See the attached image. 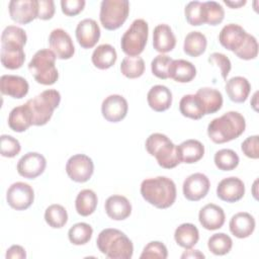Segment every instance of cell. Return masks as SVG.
Listing matches in <instances>:
<instances>
[{"instance_id": "obj_1", "label": "cell", "mask_w": 259, "mask_h": 259, "mask_svg": "<svg viewBox=\"0 0 259 259\" xmlns=\"http://www.w3.org/2000/svg\"><path fill=\"white\" fill-rule=\"evenodd\" d=\"M27 40L26 32L19 26L8 25L1 34V63L4 68L16 70L25 61L23 47Z\"/></svg>"}, {"instance_id": "obj_2", "label": "cell", "mask_w": 259, "mask_h": 259, "mask_svg": "<svg viewBox=\"0 0 259 259\" xmlns=\"http://www.w3.org/2000/svg\"><path fill=\"white\" fill-rule=\"evenodd\" d=\"M143 198L157 208L170 207L176 199V185L174 181L165 176L147 178L141 183Z\"/></svg>"}, {"instance_id": "obj_3", "label": "cell", "mask_w": 259, "mask_h": 259, "mask_svg": "<svg viewBox=\"0 0 259 259\" xmlns=\"http://www.w3.org/2000/svg\"><path fill=\"white\" fill-rule=\"evenodd\" d=\"M245 128V117L238 111H228L208 123L207 136L213 143L224 144L239 138Z\"/></svg>"}, {"instance_id": "obj_4", "label": "cell", "mask_w": 259, "mask_h": 259, "mask_svg": "<svg viewBox=\"0 0 259 259\" xmlns=\"http://www.w3.org/2000/svg\"><path fill=\"white\" fill-rule=\"evenodd\" d=\"M98 250L110 259H130L134 254V245L130 238L117 229L102 230L96 240Z\"/></svg>"}, {"instance_id": "obj_5", "label": "cell", "mask_w": 259, "mask_h": 259, "mask_svg": "<svg viewBox=\"0 0 259 259\" xmlns=\"http://www.w3.org/2000/svg\"><path fill=\"white\" fill-rule=\"evenodd\" d=\"M145 147L162 168L172 169L180 164L177 146L164 134L154 133L150 135L146 140Z\"/></svg>"}, {"instance_id": "obj_6", "label": "cell", "mask_w": 259, "mask_h": 259, "mask_svg": "<svg viewBox=\"0 0 259 259\" xmlns=\"http://www.w3.org/2000/svg\"><path fill=\"white\" fill-rule=\"evenodd\" d=\"M56 59L54 52L49 49H41L33 55L28 63V70L37 83L53 85L57 82L59 73L56 67Z\"/></svg>"}, {"instance_id": "obj_7", "label": "cell", "mask_w": 259, "mask_h": 259, "mask_svg": "<svg viewBox=\"0 0 259 259\" xmlns=\"http://www.w3.org/2000/svg\"><path fill=\"white\" fill-rule=\"evenodd\" d=\"M61 102V94L56 89H48L26 101L33 125H45L52 118L54 110Z\"/></svg>"}, {"instance_id": "obj_8", "label": "cell", "mask_w": 259, "mask_h": 259, "mask_svg": "<svg viewBox=\"0 0 259 259\" xmlns=\"http://www.w3.org/2000/svg\"><path fill=\"white\" fill-rule=\"evenodd\" d=\"M149 35V25L142 18L135 19L130 27L124 31L120 39L122 52L127 57L140 56L147 45Z\"/></svg>"}, {"instance_id": "obj_9", "label": "cell", "mask_w": 259, "mask_h": 259, "mask_svg": "<svg viewBox=\"0 0 259 259\" xmlns=\"http://www.w3.org/2000/svg\"><path fill=\"white\" fill-rule=\"evenodd\" d=\"M128 13L127 0H103L100 4L99 19L105 29L115 30L124 23Z\"/></svg>"}, {"instance_id": "obj_10", "label": "cell", "mask_w": 259, "mask_h": 259, "mask_svg": "<svg viewBox=\"0 0 259 259\" xmlns=\"http://www.w3.org/2000/svg\"><path fill=\"white\" fill-rule=\"evenodd\" d=\"M66 172L71 180L84 183L91 178L94 172L93 161L84 154L73 155L67 161Z\"/></svg>"}, {"instance_id": "obj_11", "label": "cell", "mask_w": 259, "mask_h": 259, "mask_svg": "<svg viewBox=\"0 0 259 259\" xmlns=\"http://www.w3.org/2000/svg\"><path fill=\"white\" fill-rule=\"evenodd\" d=\"M6 200L13 209L24 210L33 203L34 191L29 184L18 181L11 184L7 189Z\"/></svg>"}, {"instance_id": "obj_12", "label": "cell", "mask_w": 259, "mask_h": 259, "mask_svg": "<svg viewBox=\"0 0 259 259\" xmlns=\"http://www.w3.org/2000/svg\"><path fill=\"white\" fill-rule=\"evenodd\" d=\"M11 19L19 24H27L37 18V0H11L8 5Z\"/></svg>"}, {"instance_id": "obj_13", "label": "cell", "mask_w": 259, "mask_h": 259, "mask_svg": "<svg viewBox=\"0 0 259 259\" xmlns=\"http://www.w3.org/2000/svg\"><path fill=\"white\" fill-rule=\"evenodd\" d=\"M47 167L46 158L36 152L24 154L17 162V172L20 176L27 179H34L44 173Z\"/></svg>"}, {"instance_id": "obj_14", "label": "cell", "mask_w": 259, "mask_h": 259, "mask_svg": "<svg viewBox=\"0 0 259 259\" xmlns=\"http://www.w3.org/2000/svg\"><path fill=\"white\" fill-rule=\"evenodd\" d=\"M210 187L209 179L205 174L193 173L183 182V195L190 201H198L206 196Z\"/></svg>"}, {"instance_id": "obj_15", "label": "cell", "mask_w": 259, "mask_h": 259, "mask_svg": "<svg viewBox=\"0 0 259 259\" xmlns=\"http://www.w3.org/2000/svg\"><path fill=\"white\" fill-rule=\"evenodd\" d=\"M128 104L126 99L119 94H111L102 101V116L109 122H118L122 120L127 113Z\"/></svg>"}, {"instance_id": "obj_16", "label": "cell", "mask_w": 259, "mask_h": 259, "mask_svg": "<svg viewBox=\"0 0 259 259\" xmlns=\"http://www.w3.org/2000/svg\"><path fill=\"white\" fill-rule=\"evenodd\" d=\"M49 44L57 59L68 60L75 53V47L70 34L62 28H56L51 32Z\"/></svg>"}, {"instance_id": "obj_17", "label": "cell", "mask_w": 259, "mask_h": 259, "mask_svg": "<svg viewBox=\"0 0 259 259\" xmlns=\"http://www.w3.org/2000/svg\"><path fill=\"white\" fill-rule=\"evenodd\" d=\"M244 194L245 184L240 178L235 176L224 178L217 187V195L223 201L236 202L242 199Z\"/></svg>"}, {"instance_id": "obj_18", "label": "cell", "mask_w": 259, "mask_h": 259, "mask_svg": "<svg viewBox=\"0 0 259 259\" xmlns=\"http://www.w3.org/2000/svg\"><path fill=\"white\" fill-rule=\"evenodd\" d=\"M76 38L83 49L93 48L100 37V28L97 22L92 18L81 20L76 27Z\"/></svg>"}, {"instance_id": "obj_19", "label": "cell", "mask_w": 259, "mask_h": 259, "mask_svg": "<svg viewBox=\"0 0 259 259\" xmlns=\"http://www.w3.org/2000/svg\"><path fill=\"white\" fill-rule=\"evenodd\" d=\"M247 34L246 30L241 25L229 23L220 31L219 41L225 49L235 53L242 47Z\"/></svg>"}, {"instance_id": "obj_20", "label": "cell", "mask_w": 259, "mask_h": 259, "mask_svg": "<svg viewBox=\"0 0 259 259\" xmlns=\"http://www.w3.org/2000/svg\"><path fill=\"white\" fill-rule=\"evenodd\" d=\"M198 220L202 228L208 231H214L224 226L226 214L221 206L214 203H207L200 208Z\"/></svg>"}, {"instance_id": "obj_21", "label": "cell", "mask_w": 259, "mask_h": 259, "mask_svg": "<svg viewBox=\"0 0 259 259\" xmlns=\"http://www.w3.org/2000/svg\"><path fill=\"white\" fill-rule=\"evenodd\" d=\"M27 81L16 75H3L0 78L1 93L15 99H21L28 93Z\"/></svg>"}, {"instance_id": "obj_22", "label": "cell", "mask_w": 259, "mask_h": 259, "mask_svg": "<svg viewBox=\"0 0 259 259\" xmlns=\"http://www.w3.org/2000/svg\"><path fill=\"white\" fill-rule=\"evenodd\" d=\"M106 214L114 221H123L132 213V204L130 200L119 194L109 196L104 204Z\"/></svg>"}, {"instance_id": "obj_23", "label": "cell", "mask_w": 259, "mask_h": 259, "mask_svg": "<svg viewBox=\"0 0 259 259\" xmlns=\"http://www.w3.org/2000/svg\"><path fill=\"white\" fill-rule=\"evenodd\" d=\"M255 226L256 222L254 217L246 211H240L234 214L229 224L231 233L239 239L250 237L255 230Z\"/></svg>"}, {"instance_id": "obj_24", "label": "cell", "mask_w": 259, "mask_h": 259, "mask_svg": "<svg viewBox=\"0 0 259 259\" xmlns=\"http://www.w3.org/2000/svg\"><path fill=\"white\" fill-rule=\"evenodd\" d=\"M176 46V37L172 28L166 24H158L153 31V47L155 51L165 54L171 52Z\"/></svg>"}, {"instance_id": "obj_25", "label": "cell", "mask_w": 259, "mask_h": 259, "mask_svg": "<svg viewBox=\"0 0 259 259\" xmlns=\"http://www.w3.org/2000/svg\"><path fill=\"white\" fill-rule=\"evenodd\" d=\"M147 101L154 111H165L172 104V92L164 85H155L149 90Z\"/></svg>"}, {"instance_id": "obj_26", "label": "cell", "mask_w": 259, "mask_h": 259, "mask_svg": "<svg viewBox=\"0 0 259 259\" xmlns=\"http://www.w3.org/2000/svg\"><path fill=\"white\" fill-rule=\"evenodd\" d=\"M226 92L229 98L236 103L245 102L251 91L250 82L242 76H235L226 81Z\"/></svg>"}, {"instance_id": "obj_27", "label": "cell", "mask_w": 259, "mask_h": 259, "mask_svg": "<svg viewBox=\"0 0 259 259\" xmlns=\"http://www.w3.org/2000/svg\"><path fill=\"white\" fill-rule=\"evenodd\" d=\"M180 163L193 164L198 162L204 155V146L197 140L189 139L177 146Z\"/></svg>"}, {"instance_id": "obj_28", "label": "cell", "mask_w": 259, "mask_h": 259, "mask_svg": "<svg viewBox=\"0 0 259 259\" xmlns=\"http://www.w3.org/2000/svg\"><path fill=\"white\" fill-rule=\"evenodd\" d=\"M30 125H32V116L26 103L16 106L10 111L8 115V126L13 132H25Z\"/></svg>"}, {"instance_id": "obj_29", "label": "cell", "mask_w": 259, "mask_h": 259, "mask_svg": "<svg viewBox=\"0 0 259 259\" xmlns=\"http://www.w3.org/2000/svg\"><path fill=\"white\" fill-rule=\"evenodd\" d=\"M195 95L200 100L205 114H211L219 111L223 106L222 93L210 87H202L197 90Z\"/></svg>"}, {"instance_id": "obj_30", "label": "cell", "mask_w": 259, "mask_h": 259, "mask_svg": "<svg viewBox=\"0 0 259 259\" xmlns=\"http://www.w3.org/2000/svg\"><path fill=\"white\" fill-rule=\"evenodd\" d=\"M196 76V68L186 60H173L169 69V78L179 83H188Z\"/></svg>"}, {"instance_id": "obj_31", "label": "cell", "mask_w": 259, "mask_h": 259, "mask_svg": "<svg viewBox=\"0 0 259 259\" xmlns=\"http://www.w3.org/2000/svg\"><path fill=\"white\" fill-rule=\"evenodd\" d=\"M117 59V54L115 49L109 44L99 45L92 53L91 61L93 65L100 69L106 70L112 67Z\"/></svg>"}, {"instance_id": "obj_32", "label": "cell", "mask_w": 259, "mask_h": 259, "mask_svg": "<svg viewBox=\"0 0 259 259\" xmlns=\"http://www.w3.org/2000/svg\"><path fill=\"white\" fill-rule=\"evenodd\" d=\"M174 239L180 247L184 249H191L199 240L198 229L190 223L181 224L174 232Z\"/></svg>"}, {"instance_id": "obj_33", "label": "cell", "mask_w": 259, "mask_h": 259, "mask_svg": "<svg viewBox=\"0 0 259 259\" xmlns=\"http://www.w3.org/2000/svg\"><path fill=\"white\" fill-rule=\"evenodd\" d=\"M179 110L183 116L195 120L200 119L202 116L205 115L200 100L195 94L184 95L180 99Z\"/></svg>"}, {"instance_id": "obj_34", "label": "cell", "mask_w": 259, "mask_h": 259, "mask_svg": "<svg viewBox=\"0 0 259 259\" xmlns=\"http://www.w3.org/2000/svg\"><path fill=\"white\" fill-rule=\"evenodd\" d=\"M207 46L205 35L200 31H190L186 34L183 44V51L190 57H198L202 55Z\"/></svg>"}, {"instance_id": "obj_35", "label": "cell", "mask_w": 259, "mask_h": 259, "mask_svg": "<svg viewBox=\"0 0 259 259\" xmlns=\"http://www.w3.org/2000/svg\"><path fill=\"white\" fill-rule=\"evenodd\" d=\"M98 198L96 193L91 189L81 190L75 200V207L77 212L82 217L92 214L97 206Z\"/></svg>"}, {"instance_id": "obj_36", "label": "cell", "mask_w": 259, "mask_h": 259, "mask_svg": "<svg viewBox=\"0 0 259 259\" xmlns=\"http://www.w3.org/2000/svg\"><path fill=\"white\" fill-rule=\"evenodd\" d=\"M45 221L51 228H63L68 222V212L61 204H51L45 211Z\"/></svg>"}, {"instance_id": "obj_37", "label": "cell", "mask_w": 259, "mask_h": 259, "mask_svg": "<svg viewBox=\"0 0 259 259\" xmlns=\"http://www.w3.org/2000/svg\"><path fill=\"white\" fill-rule=\"evenodd\" d=\"M121 74L128 79L141 77L145 72V62L141 57H125L120 64Z\"/></svg>"}, {"instance_id": "obj_38", "label": "cell", "mask_w": 259, "mask_h": 259, "mask_svg": "<svg viewBox=\"0 0 259 259\" xmlns=\"http://www.w3.org/2000/svg\"><path fill=\"white\" fill-rule=\"evenodd\" d=\"M217 168L222 171H231L237 168L240 159L238 154L231 149H222L215 152L213 157Z\"/></svg>"}, {"instance_id": "obj_39", "label": "cell", "mask_w": 259, "mask_h": 259, "mask_svg": "<svg viewBox=\"0 0 259 259\" xmlns=\"http://www.w3.org/2000/svg\"><path fill=\"white\" fill-rule=\"evenodd\" d=\"M208 250L214 255H226L228 254L232 247L233 241L231 237L225 233H217L209 237L207 241Z\"/></svg>"}, {"instance_id": "obj_40", "label": "cell", "mask_w": 259, "mask_h": 259, "mask_svg": "<svg viewBox=\"0 0 259 259\" xmlns=\"http://www.w3.org/2000/svg\"><path fill=\"white\" fill-rule=\"evenodd\" d=\"M93 234L92 227L87 223H77L68 232L69 241L74 245H85L91 240Z\"/></svg>"}, {"instance_id": "obj_41", "label": "cell", "mask_w": 259, "mask_h": 259, "mask_svg": "<svg viewBox=\"0 0 259 259\" xmlns=\"http://www.w3.org/2000/svg\"><path fill=\"white\" fill-rule=\"evenodd\" d=\"M202 3L204 23L213 26L220 24L225 17V10L223 6L215 1H205Z\"/></svg>"}, {"instance_id": "obj_42", "label": "cell", "mask_w": 259, "mask_h": 259, "mask_svg": "<svg viewBox=\"0 0 259 259\" xmlns=\"http://www.w3.org/2000/svg\"><path fill=\"white\" fill-rule=\"evenodd\" d=\"M184 14L190 25L198 26L204 23L203 3L200 1H191L184 8Z\"/></svg>"}, {"instance_id": "obj_43", "label": "cell", "mask_w": 259, "mask_h": 259, "mask_svg": "<svg viewBox=\"0 0 259 259\" xmlns=\"http://www.w3.org/2000/svg\"><path fill=\"white\" fill-rule=\"evenodd\" d=\"M172 61L173 59L163 54L156 56L151 62V70L153 75L163 80L169 78V69Z\"/></svg>"}, {"instance_id": "obj_44", "label": "cell", "mask_w": 259, "mask_h": 259, "mask_svg": "<svg viewBox=\"0 0 259 259\" xmlns=\"http://www.w3.org/2000/svg\"><path fill=\"white\" fill-rule=\"evenodd\" d=\"M239 59L242 60H253L258 55V42L254 35L247 34L242 47L234 53Z\"/></svg>"}, {"instance_id": "obj_45", "label": "cell", "mask_w": 259, "mask_h": 259, "mask_svg": "<svg viewBox=\"0 0 259 259\" xmlns=\"http://www.w3.org/2000/svg\"><path fill=\"white\" fill-rule=\"evenodd\" d=\"M167 257L168 250L166 246L159 241H152L148 243L140 256L141 259H166Z\"/></svg>"}, {"instance_id": "obj_46", "label": "cell", "mask_w": 259, "mask_h": 259, "mask_svg": "<svg viewBox=\"0 0 259 259\" xmlns=\"http://www.w3.org/2000/svg\"><path fill=\"white\" fill-rule=\"evenodd\" d=\"M1 141V155L7 158H13L19 154L21 150L20 143L18 140L9 135H2L0 137Z\"/></svg>"}, {"instance_id": "obj_47", "label": "cell", "mask_w": 259, "mask_h": 259, "mask_svg": "<svg viewBox=\"0 0 259 259\" xmlns=\"http://www.w3.org/2000/svg\"><path fill=\"white\" fill-rule=\"evenodd\" d=\"M210 64L212 65H215L220 68V71H221V75L223 77L224 80H227V77L231 71V68H232V64H231V61L230 59L222 54V53H212L209 57H208V60H207Z\"/></svg>"}, {"instance_id": "obj_48", "label": "cell", "mask_w": 259, "mask_h": 259, "mask_svg": "<svg viewBox=\"0 0 259 259\" xmlns=\"http://www.w3.org/2000/svg\"><path fill=\"white\" fill-rule=\"evenodd\" d=\"M258 136H250L246 140L243 141L241 145V150L243 154L251 159L259 158V150H258Z\"/></svg>"}, {"instance_id": "obj_49", "label": "cell", "mask_w": 259, "mask_h": 259, "mask_svg": "<svg viewBox=\"0 0 259 259\" xmlns=\"http://www.w3.org/2000/svg\"><path fill=\"white\" fill-rule=\"evenodd\" d=\"M85 4L84 0H62V12L67 16H75L84 9Z\"/></svg>"}, {"instance_id": "obj_50", "label": "cell", "mask_w": 259, "mask_h": 259, "mask_svg": "<svg viewBox=\"0 0 259 259\" xmlns=\"http://www.w3.org/2000/svg\"><path fill=\"white\" fill-rule=\"evenodd\" d=\"M38 1V15L37 18L41 20H49L55 14V2L53 0H37Z\"/></svg>"}, {"instance_id": "obj_51", "label": "cell", "mask_w": 259, "mask_h": 259, "mask_svg": "<svg viewBox=\"0 0 259 259\" xmlns=\"http://www.w3.org/2000/svg\"><path fill=\"white\" fill-rule=\"evenodd\" d=\"M5 257L7 259H24L26 258L25 250L20 245H12L7 249Z\"/></svg>"}, {"instance_id": "obj_52", "label": "cell", "mask_w": 259, "mask_h": 259, "mask_svg": "<svg viewBox=\"0 0 259 259\" xmlns=\"http://www.w3.org/2000/svg\"><path fill=\"white\" fill-rule=\"evenodd\" d=\"M181 258L182 259H184V258H204V255L201 252H199V250L187 249V251H185L181 255Z\"/></svg>"}, {"instance_id": "obj_53", "label": "cell", "mask_w": 259, "mask_h": 259, "mask_svg": "<svg viewBox=\"0 0 259 259\" xmlns=\"http://www.w3.org/2000/svg\"><path fill=\"white\" fill-rule=\"evenodd\" d=\"M228 6H230L231 8H239L243 5L246 4V1L245 0H238V1H227L225 0L224 1Z\"/></svg>"}, {"instance_id": "obj_54", "label": "cell", "mask_w": 259, "mask_h": 259, "mask_svg": "<svg viewBox=\"0 0 259 259\" xmlns=\"http://www.w3.org/2000/svg\"><path fill=\"white\" fill-rule=\"evenodd\" d=\"M256 99H257V92H255V94H254V96H253V103H251V105L253 106V108L255 109V110H257V108H256V105H257V103H256Z\"/></svg>"}, {"instance_id": "obj_55", "label": "cell", "mask_w": 259, "mask_h": 259, "mask_svg": "<svg viewBox=\"0 0 259 259\" xmlns=\"http://www.w3.org/2000/svg\"><path fill=\"white\" fill-rule=\"evenodd\" d=\"M256 184H257V180L254 182V185H253V186H254V192H253V194H254V197H255V198H257V193H256V191H255V189H256Z\"/></svg>"}]
</instances>
